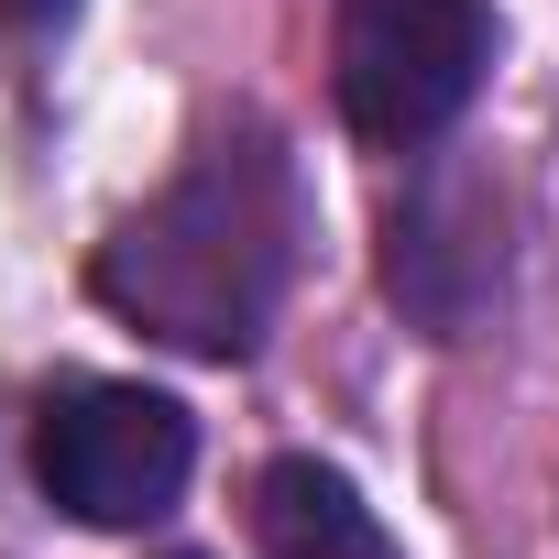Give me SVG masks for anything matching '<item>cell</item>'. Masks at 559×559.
<instances>
[{"label":"cell","mask_w":559,"mask_h":559,"mask_svg":"<svg viewBox=\"0 0 559 559\" xmlns=\"http://www.w3.org/2000/svg\"><path fill=\"white\" fill-rule=\"evenodd\" d=\"M252 526H263V559H406V548L384 537V515L362 504V483L330 472V461H308V450L263 472Z\"/></svg>","instance_id":"277c9868"},{"label":"cell","mask_w":559,"mask_h":559,"mask_svg":"<svg viewBox=\"0 0 559 559\" xmlns=\"http://www.w3.org/2000/svg\"><path fill=\"white\" fill-rule=\"evenodd\" d=\"M198 428L176 395L154 384H56L34 406V483L78 515V526H154L187 493Z\"/></svg>","instance_id":"3957f363"},{"label":"cell","mask_w":559,"mask_h":559,"mask_svg":"<svg viewBox=\"0 0 559 559\" xmlns=\"http://www.w3.org/2000/svg\"><path fill=\"white\" fill-rule=\"evenodd\" d=\"M0 12H12V23H67L78 0H0Z\"/></svg>","instance_id":"5b68a950"},{"label":"cell","mask_w":559,"mask_h":559,"mask_svg":"<svg viewBox=\"0 0 559 559\" xmlns=\"http://www.w3.org/2000/svg\"><path fill=\"white\" fill-rule=\"evenodd\" d=\"M286 274H297V165L274 132L241 121V132L198 143L187 176L99 241L88 286L110 319L154 330L165 352L241 362L286 308Z\"/></svg>","instance_id":"6da1fadb"},{"label":"cell","mask_w":559,"mask_h":559,"mask_svg":"<svg viewBox=\"0 0 559 559\" xmlns=\"http://www.w3.org/2000/svg\"><path fill=\"white\" fill-rule=\"evenodd\" d=\"M330 78H341V121L373 154H417L483 99L493 12L483 0H341Z\"/></svg>","instance_id":"7a4b0ae2"}]
</instances>
